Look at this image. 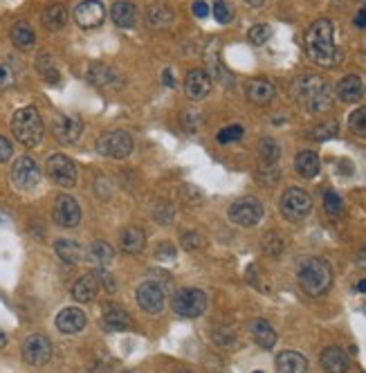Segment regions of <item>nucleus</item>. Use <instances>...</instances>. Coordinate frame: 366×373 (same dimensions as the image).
Masks as SVG:
<instances>
[{
  "label": "nucleus",
  "instance_id": "nucleus-8",
  "mask_svg": "<svg viewBox=\"0 0 366 373\" xmlns=\"http://www.w3.org/2000/svg\"><path fill=\"white\" fill-rule=\"evenodd\" d=\"M231 223L241 225V228H254V225L263 218V205L258 198H241L229 209Z\"/></svg>",
  "mask_w": 366,
  "mask_h": 373
},
{
  "label": "nucleus",
  "instance_id": "nucleus-37",
  "mask_svg": "<svg viewBox=\"0 0 366 373\" xmlns=\"http://www.w3.org/2000/svg\"><path fill=\"white\" fill-rule=\"evenodd\" d=\"M272 38V28L268 23H258V25H254V28L247 32V41H250L252 45H265L268 41Z\"/></svg>",
  "mask_w": 366,
  "mask_h": 373
},
{
  "label": "nucleus",
  "instance_id": "nucleus-42",
  "mask_svg": "<svg viewBox=\"0 0 366 373\" xmlns=\"http://www.w3.org/2000/svg\"><path fill=\"white\" fill-rule=\"evenodd\" d=\"M337 122H324V124H319V126H315L310 130V138L312 140H319V142H324V140H331V138H335L337 135Z\"/></svg>",
  "mask_w": 366,
  "mask_h": 373
},
{
  "label": "nucleus",
  "instance_id": "nucleus-46",
  "mask_svg": "<svg viewBox=\"0 0 366 373\" xmlns=\"http://www.w3.org/2000/svg\"><path fill=\"white\" fill-rule=\"evenodd\" d=\"M155 218H158L162 225H168V223H171V218H173V209L168 205H158V207H155Z\"/></svg>",
  "mask_w": 366,
  "mask_h": 373
},
{
  "label": "nucleus",
  "instance_id": "nucleus-28",
  "mask_svg": "<svg viewBox=\"0 0 366 373\" xmlns=\"http://www.w3.org/2000/svg\"><path fill=\"white\" fill-rule=\"evenodd\" d=\"M252 338L261 349H272V346L277 344V330H274L265 319H256L252 324Z\"/></svg>",
  "mask_w": 366,
  "mask_h": 373
},
{
  "label": "nucleus",
  "instance_id": "nucleus-55",
  "mask_svg": "<svg viewBox=\"0 0 366 373\" xmlns=\"http://www.w3.org/2000/svg\"><path fill=\"white\" fill-rule=\"evenodd\" d=\"M358 290H360V292H366V279H362V282L358 284Z\"/></svg>",
  "mask_w": 366,
  "mask_h": 373
},
{
  "label": "nucleus",
  "instance_id": "nucleus-51",
  "mask_svg": "<svg viewBox=\"0 0 366 373\" xmlns=\"http://www.w3.org/2000/svg\"><path fill=\"white\" fill-rule=\"evenodd\" d=\"M158 255L162 257V259H176V250L168 245V243H162L160 245V250H158Z\"/></svg>",
  "mask_w": 366,
  "mask_h": 373
},
{
  "label": "nucleus",
  "instance_id": "nucleus-13",
  "mask_svg": "<svg viewBox=\"0 0 366 373\" xmlns=\"http://www.w3.org/2000/svg\"><path fill=\"white\" fill-rule=\"evenodd\" d=\"M52 216H55V223L61 225V228H76L81 221V207L72 196L61 194L55 201V211H52Z\"/></svg>",
  "mask_w": 366,
  "mask_h": 373
},
{
  "label": "nucleus",
  "instance_id": "nucleus-18",
  "mask_svg": "<svg viewBox=\"0 0 366 373\" xmlns=\"http://www.w3.org/2000/svg\"><path fill=\"white\" fill-rule=\"evenodd\" d=\"M84 326H86V313L81 308L70 306V308H63L57 315V328L65 333V335H74V333L84 330Z\"/></svg>",
  "mask_w": 366,
  "mask_h": 373
},
{
  "label": "nucleus",
  "instance_id": "nucleus-30",
  "mask_svg": "<svg viewBox=\"0 0 366 373\" xmlns=\"http://www.w3.org/2000/svg\"><path fill=\"white\" fill-rule=\"evenodd\" d=\"M147 18L153 30H168L173 25V11L166 5H151Z\"/></svg>",
  "mask_w": 366,
  "mask_h": 373
},
{
  "label": "nucleus",
  "instance_id": "nucleus-40",
  "mask_svg": "<svg viewBox=\"0 0 366 373\" xmlns=\"http://www.w3.org/2000/svg\"><path fill=\"white\" fill-rule=\"evenodd\" d=\"M180 241H182V247H185V250H189V252L205 247V236H202L198 230H191V232H182Z\"/></svg>",
  "mask_w": 366,
  "mask_h": 373
},
{
  "label": "nucleus",
  "instance_id": "nucleus-27",
  "mask_svg": "<svg viewBox=\"0 0 366 373\" xmlns=\"http://www.w3.org/2000/svg\"><path fill=\"white\" fill-rule=\"evenodd\" d=\"M103 328L106 330H110V333H120V330H126V328H130V317H128V313L126 311H122V308H115V306H108L106 308V313H103Z\"/></svg>",
  "mask_w": 366,
  "mask_h": 373
},
{
  "label": "nucleus",
  "instance_id": "nucleus-52",
  "mask_svg": "<svg viewBox=\"0 0 366 373\" xmlns=\"http://www.w3.org/2000/svg\"><path fill=\"white\" fill-rule=\"evenodd\" d=\"M353 23H355V28H360V30L366 28V3H364V7L358 11V14H355V21H353Z\"/></svg>",
  "mask_w": 366,
  "mask_h": 373
},
{
  "label": "nucleus",
  "instance_id": "nucleus-50",
  "mask_svg": "<svg viewBox=\"0 0 366 373\" xmlns=\"http://www.w3.org/2000/svg\"><path fill=\"white\" fill-rule=\"evenodd\" d=\"M162 84H164L166 88H176V74H173L171 68H166V70L162 72Z\"/></svg>",
  "mask_w": 366,
  "mask_h": 373
},
{
  "label": "nucleus",
  "instance_id": "nucleus-7",
  "mask_svg": "<svg viewBox=\"0 0 366 373\" xmlns=\"http://www.w3.org/2000/svg\"><path fill=\"white\" fill-rule=\"evenodd\" d=\"M310 211H312V201L304 189L290 186V189L281 196V214L290 223H302Z\"/></svg>",
  "mask_w": 366,
  "mask_h": 373
},
{
  "label": "nucleus",
  "instance_id": "nucleus-9",
  "mask_svg": "<svg viewBox=\"0 0 366 373\" xmlns=\"http://www.w3.org/2000/svg\"><path fill=\"white\" fill-rule=\"evenodd\" d=\"M41 180V169L34 162L30 155H23L14 162V169H11V182H14L16 189L21 191H28L34 189Z\"/></svg>",
  "mask_w": 366,
  "mask_h": 373
},
{
  "label": "nucleus",
  "instance_id": "nucleus-39",
  "mask_svg": "<svg viewBox=\"0 0 366 373\" xmlns=\"http://www.w3.org/2000/svg\"><path fill=\"white\" fill-rule=\"evenodd\" d=\"M324 209H326V214L328 216H339L344 211V203H342V198H339L335 191H326L324 194Z\"/></svg>",
  "mask_w": 366,
  "mask_h": 373
},
{
  "label": "nucleus",
  "instance_id": "nucleus-3",
  "mask_svg": "<svg viewBox=\"0 0 366 373\" xmlns=\"http://www.w3.org/2000/svg\"><path fill=\"white\" fill-rule=\"evenodd\" d=\"M299 286L310 297H321L333 286V270L331 265L319 257H308L299 263L297 270Z\"/></svg>",
  "mask_w": 366,
  "mask_h": 373
},
{
  "label": "nucleus",
  "instance_id": "nucleus-49",
  "mask_svg": "<svg viewBox=\"0 0 366 373\" xmlns=\"http://www.w3.org/2000/svg\"><path fill=\"white\" fill-rule=\"evenodd\" d=\"M193 14L198 16V18L209 16V5H207V3H202V0H195V3H193Z\"/></svg>",
  "mask_w": 366,
  "mask_h": 373
},
{
  "label": "nucleus",
  "instance_id": "nucleus-25",
  "mask_svg": "<svg viewBox=\"0 0 366 373\" xmlns=\"http://www.w3.org/2000/svg\"><path fill=\"white\" fill-rule=\"evenodd\" d=\"M277 371L279 373H306L308 371V360L302 353L283 351L277 357Z\"/></svg>",
  "mask_w": 366,
  "mask_h": 373
},
{
  "label": "nucleus",
  "instance_id": "nucleus-33",
  "mask_svg": "<svg viewBox=\"0 0 366 373\" xmlns=\"http://www.w3.org/2000/svg\"><path fill=\"white\" fill-rule=\"evenodd\" d=\"M11 43H14L18 50H30V48H34V43H36V34H34V30L30 28L28 23H16L14 28H11Z\"/></svg>",
  "mask_w": 366,
  "mask_h": 373
},
{
  "label": "nucleus",
  "instance_id": "nucleus-15",
  "mask_svg": "<svg viewBox=\"0 0 366 373\" xmlns=\"http://www.w3.org/2000/svg\"><path fill=\"white\" fill-rule=\"evenodd\" d=\"M137 304L142 311H147L151 315H158L164 308V290L162 286L153 284V282H144L137 288Z\"/></svg>",
  "mask_w": 366,
  "mask_h": 373
},
{
  "label": "nucleus",
  "instance_id": "nucleus-57",
  "mask_svg": "<svg viewBox=\"0 0 366 373\" xmlns=\"http://www.w3.org/2000/svg\"><path fill=\"white\" fill-rule=\"evenodd\" d=\"M176 373H195V371H191V369H178Z\"/></svg>",
  "mask_w": 366,
  "mask_h": 373
},
{
  "label": "nucleus",
  "instance_id": "nucleus-1",
  "mask_svg": "<svg viewBox=\"0 0 366 373\" xmlns=\"http://www.w3.org/2000/svg\"><path fill=\"white\" fill-rule=\"evenodd\" d=\"M306 52L321 68H335V65L342 61V50L335 45L333 23L328 18H319L308 28Z\"/></svg>",
  "mask_w": 366,
  "mask_h": 373
},
{
  "label": "nucleus",
  "instance_id": "nucleus-48",
  "mask_svg": "<svg viewBox=\"0 0 366 373\" xmlns=\"http://www.w3.org/2000/svg\"><path fill=\"white\" fill-rule=\"evenodd\" d=\"M97 279H99V282H103V286H106V290H108V292H113V290H115V279H113V274L103 272V268L97 272Z\"/></svg>",
  "mask_w": 366,
  "mask_h": 373
},
{
  "label": "nucleus",
  "instance_id": "nucleus-56",
  "mask_svg": "<svg viewBox=\"0 0 366 373\" xmlns=\"http://www.w3.org/2000/svg\"><path fill=\"white\" fill-rule=\"evenodd\" d=\"M5 342H7V340H5V333L0 330V346H5Z\"/></svg>",
  "mask_w": 366,
  "mask_h": 373
},
{
  "label": "nucleus",
  "instance_id": "nucleus-34",
  "mask_svg": "<svg viewBox=\"0 0 366 373\" xmlns=\"http://www.w3.org/2000/svg\"><path fill=\"white\" fill-rule=\"evenodd\" d=\"M55 250H57V255L63 263H76L81 259V247L76 245L72 238H59V241L55 243Z\"/></svg>",
  "mask_w": 366,
  "mask_h": 373
},
{
  "label": "nucleus",
  "instance_id": "nucleus-36",
  "mask_svg": "<svg viewBox=\"0 0 366 373\" xmlns=\"http://www.w3.org/2000/svg\"><path fill=\"white\" fill-rule=\"evenodd\" d=\"M258 151H261V162H263L265 167H274L279 162V157H281V146L274 142L272 138L261 140Z\"/></svg>",
  "mask_w": 366,
  "mask_h": 373
},
{
  "label": "nucleus",
  "instance_id": "nucleus-12",
  "mask_svg": "<svg viewBox=\"0 0 366 373\" xmlns=\"http://www.w3.org/2000/svg\"><path fill=\"white\" fill-rule=\"evenodd\" d=\"M52 357V342L45 335H32L23 342V360L32 367H43Z\"/></svg>",
  "mask_w": 366,
  "mask_h": 373
},
{
  "label": "nucleus",
  "instance_id": "nucleus-32",
  "mask_svg": "<svg viewBox=\"0 0 366 373\" xmlns=\"http://www.w3.org/2000/svg\"><path fill=\"white\" fill-rule=\"evenodd\" d=\"M218 41H212V45H209L207 50V63H209V77L214 79H220L223 84H231V74L223 68V63H220L218 59Z\"/></svg>",
  "mask_w": 366,
  "mask_h": 373
},
{
  "label": "nucleus",
  "instance_id": "nucleus-21",
  "mask_svg": "<svg viewBox=\"0 0 366 373\" xmlns=\"http://www.w3.org/2000/svg\"><path fill=\"white\" fill-rule=\"evenodd\" d=\"M319 362H321L326 373H346L348 371V357L342 349H337V346L324 349Z\"/></svg>",
  "mask_w": 366,
  "mask_h": 373
},
{
  "label": "nucleus",
  "instance_id": "nucleus-23",
  "mask_svg": "<svg viewBox=\"0 0 366 373\" xmlns=\"http://www.w3.org/2000/svg\"><path fill=\"white\" fill-rule=\"evenodd\" d=\"M97 290H99L97 274H84L79 282L72 286V297L76 301H81V304H88V301H93L97 297Z\"/></svg>",
  "mask_w": 366,
  "mask_h": 373
},
{
  "label": "nucleus",
  "instance_id": "nucleus-4",
  "mask_svg": "<svg viewBox=\"0 0 366 373\" xmlns=\"http://www.w3.org/2000/svg\"><path fill=\"white\" fill-rule=\"evenodd\" d=\"M11 130H14V138L23 146H28V149H34V146L41 144L43 122L34 106H25V108H18L14 113V117H11Z\"/></svg>",
  "mask_w": 366,
  "mask_h": 373
},
{
  "label": "nucleus",
  "instance_id": "nucleus-10",
  "mask_svg": "<svg viewBox=\"0 0 366 373\" xmlns=\"http://www.w3.org/2000/svg\"><path fill=\"white\" fill-rule=\"evenodd\" d=\"M106 18V7L101 0H84L74 7V23L81 30H95Z\"/></svg>",
  "mask_w": 366,
  "mask_h": 373
},
{
  "label": "nucleus",
  "instance_id": "nucleus-45",
  "mask_svg": "<svg viewBox=\"0 0 366 373\" xmlns=\"http://www.w3.org/2000/svg\"><path fill=\"white\" fill-rule=\"evenodd\" d=\"M14 84V70L9 63H0V88H9Z\"/></svg>",
  "mask_w": 366,
  "mask_h": 373
},
{
  "label": "nucleus",
  "instance_id": "nucleus-43",
  "mask_svg": "<svg viewBox=\"0 0 366 373\" xmlns=\"http://www.w3.org/2000/svg\"><path fill=\"white\" fill-rule=\"evenodd\" d=\"M241 138H243V126H239V124L227 126V128H223V130L218 133V142H220V144L236 142V140H241Z\"/></svg>",
  "mask_w": 366,
  "mask_h": 373
},
{
  "label": "nucleus",
  "instance_id": "nucleus-11",
  "mask_svg": "<svg viewBox=\"0 0 366 373\" xmlns=\"http://www.w3.org/2000/svg\"><path fill=\"white\" fill-rule=\"evenodd\" d=\"M45 169H47V176L55 180L59 186H74V182H76V167H74V162L68 155L57 153V155L47 157Z\"/></svg>",
  "mask_w": 366,
  "mask_h": 373
},
{
  "label": "nucleus",
  "instance_id": "nucleus-54",
  "mask_svg": "<svg viewBox=\"0 0 366 373\" xmlns=\"http://www.w3.org/2000/svg\"><path fill=\"white\" fill-rule=\"evenodd\" d=\"M245 3H247V5H252V7H261V5L265 3V0H245Z\"/></svg>",
  "mask_w": 366,
  "mask_h": 373
},
{
  "label": "nucleus",
  "instance_id": "nucleus-20",
  "mask_svg": "<svg viewBox=\"0 0 366 373\" xmlns=\"http://www.w3.org/2000/svg\"><path fill=\"white\" fill-rule=\"evenodd\" d=\"M110 18L117 28H133L137 23V7L133 3H128V0H120V3H115L110 7Z\"/></svg>",
  "mask_w": 366,
  "mask_h": 373
},
{
  "label": "nucleus",
  "instance_id": "nucleus-31",
  "mask_svg": "<svg viewBox=\"0 0 366 373\" xmlns=\"http://www.w3.org/2000/svg\"><path fill=\"white\" fill-rule=\"evenodd\" d=\"M294 167L299 171V176H304V178H315L317 173H319V157L315 151H302L297 155L294 160Z\"/></svg>",
  "mask_w": 366,
  "mask_h": 373
},
{
  "label": "nucleus",
  "instance_id": "nucleus-14",
  "mask_svg": "<svg viewBox=\"0 0 366 373\" xmlns=\"http://www.w3.org/2000/svg\"><path fill=\"white\" fill-rule=\"evenodd\" d=\"M84 133V119L79 115H59L55 119V138L61 144H74Z\"/></svg>",
  "mask_w": 366,
  "mask_h": 373
},
{
  "label": "nucleus",
  "instance_id": "nucleus-53",
  "mask_svg": "<svg viewBox=\"0 0 366 373\" xmlns=\"http://www.w3.org/2000/svg\"><path fill=\"white\" fill-rule=\"evenodd\" d=\"M358 265H362V268H366V247H362L358 252Z\"/></svg>",
  "mask_w": 366,
  "mask_h": 373
},
{
  "label": "nucleus",
  "instance_id": "nucleus-38",
  "mask_svg": "<svg viewBox=\"0 0 366 373\" xmlns=\"http://www.w3.org/2000/svg\"><path fill=\"white\" fill-rule=\"evenodd\" d=\"M348 128L355 133V135L360 138H366V106H362V108L353 111L350 117H348Z\"/></svg>",
  "mask_w": 366,
  "mask_h": 373
},
{
  "label": "nucleus",
  "instance_id": "nucleus-24",
  "mask_svg": "<svg viewBox=\"0 0 366 373\" xmlns=\"http://www.w3.org/2000/svg\"><path fill=\"white\" fill-rule=\"evenodd\" d=\"M120 245L124 252H128V255H139V252L144 250V245H147V234H144L142 228H135V225H130V228H126L120 236Z\"/></svg>",
  "mask_w": 366,
  "mask_h": 373
},
{
  "label": "nucleus",
  "instance_id": "nucleus-59",
  "mask_svg": "<svg viewBox=\"0 0 366 373\" xmlns=\"http://www.w3.org/2000/svg\"><path fill=\"white\" fill-rule=\"evenodd\" d=\"M364 313H366V304H364Z\"/></svg>",
  "mask_w": 366,
  "mask_h": 373
},
{
  "label": "nucleus",
  "instance_id": "nucleus-44",
  "mask_svg": "<svg viewBox=\"0 0 366 373\" xmlns=\"http://www.w3.org/2000/svg\"><path fill=\"white\" fill-rule=\"evenodd\" d=\"M212 11H214V18H216L220 25H225V23L231 21V9H229V5L225 3V0H216L214 7H212Z\"/></svg>",
  "mask_w": 366,
  "mask_h": 373
},
{
  "label": "nucleus",
  "instance_id": "nucleus-16",
  "mask_svg": "<svg viewBox=\"0 0 366 373\" xmlns=\"http://www.w3.org/2000/svg\"><path fill=\"white\" fill-rule=\"evenodd\" d=\"M185 90L191 101H200L209 95V90H212V77L200 68L189 70L185 79Z\"/></svg>",
  "mask_w": 366,
  "mask_h": 373
},
{
  "label": "nucleus",
  "instance_id": "nucleus-17",
  "mask_svg": "<svg viewBox=\"0 0 366 373\" xmlns=\"http://www.w3.org/2000/svg\"><path fill=\"white\" fill-rule=\"evenodd\" d=\"M88 82L101 88V90H117L122 86L120 82V74H117L113 68H108V65L103 63H93L88 68Z\"/></svg>",
  "mask_w": 366,
  "mask_h": 373
},
{
  "label": "nucleus",
  "instance_id": "nucleus-58",
  "mask_svg": "<svg viewBox=\"0 0 366 373\" xmlns=\"http://www.w3.org/2000/svg\"><path fill=\"white\" fill-rule=\"evenodd\" d=\"M254 373H263V371H254Z\"/></svg>",
  "mask_w": 366,
  "mask_h": 373
},
{
  "label": "nucleus",
  "instance_id": "nucleus-5",
  "mask_svg": "<svg viewBox=\"0 0 366 373\" xmlns=\"http://www.w3.org/2000/svg\"><path fill=\"white\" fill-rule=\"evenodd\" d=\"M171 308L180 317H200L207 311V295L198 288H182L173 295Z\"/></svg>",
  "mask_w": 366,
  "mask_h": 373
},
{
  "label": "nucleus",
  "instance_id": "nucleus-47",
  "mask_svg": "<svg viewBox=\"0 0 366 373\" xmlns=\"http://www.w3.org/2000/svg\"><path fill=\"white\" fill-rule=\"evenodd\" d=\"M11 153H14L11 142L7 138H0V162H7V160L11 157Z\"/></svg>",
  "mask_w": 366,
  "mask_h": 373
},
{
  "label": "nucleus",
  "instance_id": "nucleus-22",
  "mask_svg": "<svg viewBox=\"0 0 366 373\" xmlns=\"http://www.w3.org/2000/svg\"><path fill=\"white\" fill-rule=\"evenodd\" d=\"M274 95H277V90H274V86L265 82V79H252V82L247 84V99L256 106H268L274 99Z\"/></svg>",
  "mask_w": 366,
  "mask_h": 373
},
{
  "label": "nucleus",
  "instance_id": "nucleus-2",
  "mask_svg": "<svg viewBox=\"0 0 366 373\" xmlns=\"http://www.w3.org/2000/svg\"><path fill=\"white\" fill-rule=\"evenodd\" d=\"M294 99L304 106L308 113H321L333 106V88L328 82L317 74H302L292 84Z\"/></svg>",
  "mask_w": 366,
  "mask_h": 373
},
{
  "label": "nucleus",
  "instance_id": "nucleus-6",
  "mask_svg": "<svg viewBox=\"0 0 366 373\" xmlns=\"http://www.w3.org/2000/svg\"><path fill=\"white\" fill-rule=\"evenodd\" d=\"M133 151V138L126 130H108L97 140V153L103 157L124 160Z\"/></svg>",
  "mask_w": 366,
  "mask_h": 373
},
{
  "label": "nucleus",
  "instance_id": "nucleus-35",
  "mask_svg": "<svg viewBox=\"0 0 366 373\" xmlns=\"http://www.w3.org/2000/svg\"><path fill=\"white\" fill-rule=\"evenodd\" d=\"M36 70L41 72V77L45 79L47 84H59L61 74H59V70H57L55 61H52V55H47V52H41V55H38V59H36Z\"/></svg>",
  "mask_w": 366,
  "mask_h": 373
},
{
  "label": "nucleus",
  "instance_id": "nucleus-29",
  "mask_svg": "<svg viewBox=\"0 0 366 373\" xmlns=\"http://www.w3.org/2000/svg\"><path fill=\"white\" fill-rule=\"evenodd\" d=\"M113 259H115V250L106 241H95L88 250V261L93 265H97L99 270L106 268V265H110Z\"/></svg>",
  "mask_w": 366,
  "mask_h": 373
},
{
  "label": "nucleus",
  "instance_id": "nucleus-19",
  "mask_svg": "<svg viewBox=\"0 0 366 373\" xmlns=\"http://www.w3.org/2000/svg\"><path fill=\"white\" fill-rule=\"evenodd\" d=\"M337 97L344 104H355L364 97V82L358 74H346L337 84Z\"/></svg>",
  "mask_w": 366,
  "mask_h": 373
},
{
  "label": "nucleus",
  "instance_id": "nucleus-41",
  "mask_svg": "<svg viewBox=\"0 0 366 373\" xmlns=\"http://www.w3.org/2000/svg\"><path fill=\"white\" fill-rule=\"evenodd\" d=\"M281 250H283V238L277 232H268L263 236V252L265 255L277 257V255H281Z\"/></svg>",
  "mask_w": 366,
  "mask_h": 373
},
{
  "label": "nucleus",
  "instance_id": "nucleus-26",
  "mask_svg": "<svg viewBox=\"0 0 366 373\" xmlns=\"http://www.w3.org/2000/svg\"><path fill=\"white\" fill-rule=\"evenodd\" d=\"M43 25L50 30V32H59L65 28V23H68V9L61 3H55L43 9Z\"/></svg>",
  "mask_w": 366,
  "mask_h": 373
}]
</instances>
